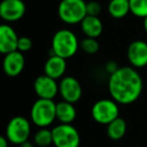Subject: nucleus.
<instances>
[{
	"instance_id": "nucleus-4",
	"label": "nucleus",
	"mask_w": 147,
	"mask_h": 147,
	"mask_svg": "<svg viewBox=\"0 0 147 147\" xmlns=\"http://www.w3.org/2000/svg\"><path fill=\"white\" fill-rule=\"evenodd\" d=\"M57 14L67 24L81 23L87 16V2L85 0H61L57 7Z\"/></svg>"
},
{
	"instance_id": "nucleus-26",
	"label": "nucleus",
	"mask_w": 147,
	"mask_h": 147,
	"mask_svg": "<svg viewBox=\"0 0 147 147\" xmlns=\"http://www.w3.org/2000/svg\"><path fill=\"white\" fill-rule=\"evenodd\" d=\"M19 147H34L33 146V144L30 142V141H25V142H23V143H21L20 145H19Z\"/></svg>"
},
{
	"instance_id": "nucleus-8",
	"label": "nucleus",
	"mask_w": 147,
	"mask_h": 147,
	"mask_svg": "<svg viewBox=\"0 0 147 147\" xmlns=\"http://www.w3.org/2000/svg\"><path fill=\"white\" fill-rule=\"evenodd\" d=\"M59 94L63 101L69 103L79 102L82 98L83 89L80 82L71 76H67L61 79L59 83Z\"/></svg>"
},
{
	"instance_id": "nucleus-3",
	"label": "nucleus",
	"mask_w": 147,
	"mask_h": 147,
	"mask_svg": "<svg viewBox=\"0 0 147 147\" xmlns=\"http://www.w3.org/2000/svg\"><path fill=\"white\" fill-rule=\"evenodd\" d=\"M30 119L38 128H47L57 120V104L53 100H36L30 109Z\"/></svg>"
},
{
	"instance_id": "nucleus-2",
	"label": "nucleus",
	"mask_w": 147,
	"mask_h": 147,
	"mask_svg": "<svg viewBox=\"0 0 147 147\" xmlns=\"http://www.w3.org/2000/svg\"><path fill=\"white\" fill-rule=\"evenodd\" d=\"M80 47L77 35L69 29H59L51 39V53L67 59L74 57Z\"/></svg>"
},
{
	"instance_id": "nucleus-11",
	"label": "nucleus",
	"mask_w": 147,
	"mask_h": 147,
	"mask_svg": "<svg viewBox=\"0 0 147 147\" xmlns=\"http://www.w3.org/2000/svg\"><path fill=\"white\" fill-rule=\"evenodd\" d=\"M127 59L131 67L141 69L147 65V42L144 40H134L127 49Z\"/></svg>"
},
{
	"instance_id": "nucleus-20",
	"label": "nucleus",
	"mask_w": 147,
	"mask_h": 147,
	"mask_svg": "<svg viewBox=\"0 0 147 147\" xmlns=\"http://www.w3.org/2000/svg\"><path fill=\"white\" fill-rule=\"evenodd\" d=\"M130 12L134 16L143 18L147 17V0H129Z\"/></svg>"
},
{
	"instance_id": "nucleus-15",
	"label": "nucleus",
	"mask_w": 147,
	"mask_h": 147,
	"mask_svg": "<svg viewBox=\"0 0 147 147\" xmlns=\"http://www.w3.org/2000/svg\"><path fill=\"white\" fill-rule=\"evenodd\" d=\"M80 24L83 33L87 37L98 38L103 32V23L99 16L87 15Z\"/></svg>"
},
{
	"instance_id": "nucleus-19",
	"label": "nucleus",
	"mask_w": 147,
	"mask_h": 147,
	"mask_svg": "<svg viewBox=\"0 0 147 147\" xmlns=\"http://www.w3.org/2000/svg\"><path fill=\"white\" fill-rule=\"evenodd\" d=\"M33 142L39 147H47L53 144V131L47 128H39L33 136Z\"/></svg>"
},
{
	"instance_id": "nucleus-25",
	"label": "nucleus",
	"mask_w": 147,
	"mask_h": 147,
	"mask_svg": "<svg viewBox=\"0 0 147 147\" xmlns=\"http://www.w3.org/2000/svg\"><path fill=\"white\" fill-rule=\"evenodd\" d=\"M8 139L6 136H1L0 137V147H8Z\"/></svg>"
},
{
	"instance_id": "nucleus-7",
	"label": "nucleus",
	"mask_w": 147,
	"mask_h": 147,
	"mask_svg": "<svg viewBox=\"0 0 147 147\" xmlns=\"http://www.w3.org/2000/svg\"><path fill=\"white\" fill-rule=\"evenodd\" d=\"M30 123L22 116H15L8 122L5 136L12 144L20 145L28 140L30 135Z\"/></svg>"
},
{
	"instance_id": "nucleus-17",
	"label": "nucleus",
	"mask_w": 147,
	"mask_h": 147,
	"mask_svg": "<svg viewBox=\"0 0 147 147\" xmlns=\"http://www.w3.org/2000/svg\"><path fill=\"white\" fill-rule=\"evenodd\" d=\"M127 131V123L121 117H118L107 125V135L111 140H120Z\"/></svg>"
},
{
	"instance_id": "nucleus-13",
	"label": "nucleus",
	"mask_w": 147,
	"mask_h": 147,
	"mask_svg": "<svg viewBox=\"0 0 147 147\" xmlns=\"http://www.w3.org/2000/svg\"><path fill=\"white\" fill-rule=\"evenodd\" d=\"M18 39V35L12 26L6 23L2 24L0 26V53L5 55L17 51Z\"/></svg>"
},
{
	"instance_id": "nucleus-21",
	"label": "nucleus",
	"mask_w": 147,
	"mask_h": 147,
	"mask_svg": "<svg viewBox=\"0 0 147 147\" xmlns=\"http://www.w3.org/2000/svg\"><path fill=\"white\" fill-rule=\"evenodd\" d=\"M80 47L82 49V51L87 55H95V53H98L99 49H100V45H99L97 38L87 36L82 39Z\"/></svg>"
},
{
	"instance_id": "nucleus-1",
	"label": "nucleus",
	"mask_w": 147,
	"mask_h": 147,
	"mask_svg": "<svg viewBox=\"0 0 147 147\" xmlns=\"http://www.w3.org/2000/svg\"><path fill=\"white\" fill-rule=\"evenodd\" d=\"M142 90V78L133 67H121L109 77V94L118 104L129 105L134 103L140 97Z\"/></svg>"
},
{
	"instance_id": "nucleus-18",
	"label": "nucleus",
	"mask_w": 147,
	"mask_h": 147,
	"mask_svg": "<svg viewBox=\"0 0 147 147\" xmlns=\"http://www.w3.org/2000/svg\"><path fill=\"white\" fill-rule=\"evenodd\" d=\"M108 12L113 18L120 19L130 12L129 0H111L108 4Z\"/></svg>"
},
{
	"instance_id": "nucleus-12",
	"label": "nucleus",
	"mask_w": 147,
	"mask_h": 147,
	"mask_svg": "<svg viewBox=\"0 0 147 147\" xmlns=\"http://www.w3.org/2000/svg\"><path fill=\"white\" fill-rule=\"evenodd\" d=\"M25 65V59L23 53L15 51L5 55L3 59V71L5 75L11 78L19 76Z\"/></svg>"
},
{
	"instance_id": "nucleus-24",
	"label": "nucleus",
	"mask_w": 147,
	"mask_h": 147,
	"mask_svg": "<svg viewBox=\"0 0 147 147\" xmlns=\"http://www.w3.org/2000/svg\"><path fill=\"white\" fill-rule=\"evenodd\" d=\"M105 69H106L107 73H108L109 75H112V74H114L115 71L119 69V67H118V65H117L116 61H110L105 65Z\"/></svg>"
},
{
	"instance_id": "nucleus-16",
	"label": "nucleus",
	"mask_w": 147,
	"mask_h": 147,
	"mask_svg": "<svg viewBox=\"0 0 147 147\" xmlns=\"http://www.w3.org/2000/svg\"><path fill=\"white\" fill-rule=\"evenodd\" d=\"M77 117V110L73 103L61 101L57 103V120L63 124H71Z\"/></svg>"
},
{
	"instance_id": "nucleus-14",
	"label": "nucleus",
	"mask_w": 147,
	"mask_h": 147,
	"mask_svg": "<svg viewBox=\"0 0 147 147\" xmlns=\"http://www.w3.org/2000/svg\"><path fill=\"white\" fill-rule=\"evenodd\" d=\"M43 71L47 76L59 80L63 78L67 71V59L57 55H51L45 61Z\"/></svg>"
},
{
	"instance_id": "nucleus-22",
	"label": "nucleus",
	"mask_w": 147,
	"mask_h": 147,
	"mask_svg": "<svg viewBox=\"0 0 147 147\" xmlns=\"http://www.w3.org/2000/svg\"><path fill=\"white\" fill-rule=\"evenodd\" d=\"M32 40L27 36H20L18 39V45H17V51L21 53H27L32 49Z\"/></svg>"
},
{
	"instance_id": "nucleus-5",
	"label": "nucleus",
	"mask_w": 147,
	"mask_h": 147,
	"mask_svg": "<svg viewBox=\"0 0 147 147\" xmlns=\"http://www.w3.org/2000/svg\"><path fill=\"white\" fill-rule=\"evenodd\" d=\"M120 114L118 103L111 99L98 100L91 109V115L97 123L102 125H108Z\"/></svg>"
},
{
	"instance_id": "nucleus-10",
	"label": "nucleus",
	"mask_w": 147,
	"mask_h": 147,
	"mask_svg": "<svg viewBox=\"0 0 147 147\" xmlns=\"http://www.w3.org/2000/svg\"><path fill=\"white\" fill-rule=\"evenodd\" d=\"M33 89L38 98L53 100L59 94V83L57 80L43 74L34 80Z\"/></svg>"
},
{
	"instance_id": "nucleus-9",
	"label": "nucleus",
	"mask_w": 147,
	"mask_h": 147,
	"mask_svg": "<svg viewBox=\"0 0 147 147\" xmlns=\"http://www.w3.org/2000/svg\"><path fill=\"white\" fill-rule=\"evenodd\" d=\"M26 5L23 0H2L0 3V17L6 22H15L24 16Z\"/></svg>"
},
{
	"instance_id": "nucleus-6",
	"label": "nucleus",
	"mask_w": 147,
	"mask_h": 147,
	"mask_svg": "<svg viewBox=\"0 0 147 147\" xmlns=\"http://www.w3.org/2000/svg\"><path fill=\"white\" fill-rule=\"evenodd\" d=\"M53 145L55 147H79L81 136L79 131L71 124L57 125L51 129Z\"/></svg>"
},
{
	"instance_id": "nucleus-27",
	"label": "nucleus",
	"mask_w": 147,
	"mask_h": 147,
	"mask_svg": "<svg viewBox=\"0 0 147 147\" xmlns=\"http://www.w3.org/2000/svg\"><path fill=\"white\" fill-rule=\"evenodd\" d=\"M143 26H144L145 31L147 32V17H145L144 18V21H143Z\"/></svg>"
},
{
	"instance_id": "nucleus-23",
	"label": "nucleus",
	"mask_w": 147,
	"mask_h": 147,
	"mask_svg": "<svg viewBox=\"0 0 147 147\" xmlns=\"http://www.w3.org/2000/svg\"><path fill=\"white\" fill-rule=\"evenodd\" d=\"M101 11H102V6L97 1H90L87 3V15L99 16Z\"/></svg>"
}]
</instances>
